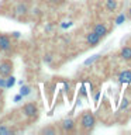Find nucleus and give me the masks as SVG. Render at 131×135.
<instances>
[{
  "label": "nucleus",
  "mask_w": 131,
  "mask_h": 135,
  "mask_svg": "<svg viewBox=\"0 0 131 135\" xmlns=\"http://www.w3.org/2000/svg\"><path fill=\"white\" fill-rule=\"evenodd\" d=\"M13 72V63L8 59H4V61L0 62V76H8L11 75Z\"/></svg>",
  "instance_id": "20e7f679"
},
{
  "label": "nucleus",
  "mask_w": 131,
  "mask_h": 135,
  "mask_svg": "<svg viewBox=\"0 0 131 135\" xmlns=\"http://www.w3.org/2000/svg\"><path fill=\"white\" fill-rule=\"evenodd\" d=\"M23 114L28 118H34L38 115V107L35 103H25L23 107Z\"/></svg>",
  "instance_id": "f03ea898"
},
{
  "label": "nucleus",
  "mask_w": 131,
  "mask_h": 135,
  "mask_svg": "<svg viewBox=\"0 0 131 135\" xmlns=\"http://www.w3.org/2000/svg\"><path fill=\"white\" fill-rule=\"evenodd\" d=\"M99 96H100V93H96V96H95V100H96V101L99 100Z\"/></svg>",
  "instance_id": "a878e982"
},
{
  "label": "nucleus",
  "mask_w": 131,
  "mask_h": 135,
  "mask_svg": "<svg viewBox=\"0 0 131 135\" xmlns=\"http://www.w3.org/2000/svg\"><path fill=\"white\" fill-rule=\"evenodd\" d=\"M11 48V38L6 35V34H0V51L2 52H7Z\"/></svg>",
  "instance_id": "39448f33"
},
{
  "label": "nucleus",
  "mask_w": 131,
  "mask_h": 135,
  "mask_svg": "<svg viewBox=\"0 0 131 135\" xmlns=\"http://www.w3.org/2000/svg\"><path fill=\"white\" fill-rule=\"evenodd\" d=\"M16 13L18 16H25L28 13V6L25 3H18L16 6Z\"/></svg>",
  "instance_id": "9b49d317"
},
{
  "label": "nucleus",
  "mask_w": 131,
  "mask_h": 135,
  "mask_svg": "<svg viewBox=\"0 0 131 135\" xmlns=\"http://www.w3.org/2000/svg\"><path fill=\"white\" fill-rule=\"evenodd\" d=\"M72 24H73L72 21H63V23L61 24V28H62V30H66V28L72 27Z\"/></svg>",
  "instance_id": "6ab92c4d"
},
{
  "label": "nucleus",
  "mask_w": 131,
  "mask_h": 135,
  "mask_svg": "<svg viewBox=\"0 0 131 135\" xmlns=\"http://www.w3.org/2000/svg\"><path fill=\"white\" fill-rule=\"evenodd\" d=\"M130 105V100L127 99V97H124V99L121 100V104H120V110H127Z\"/></svg>",
  "instance_id": "f3484780"
},
{
  "label": "nucleus",
  "mask_w": 131,
  "mask_h": 135,
  "mask_svg": "<svg viewBox=\"0 0 131 135\" xmlns=\"http://www.w3.org/2000/svg\"><path fill=\"white\" fill-rule=\"evenodd\" d=\"M125 18H127L125 14H123V13H121V14L117 16V18H116V21H114V23H116V25H121V24L125 21Z\"/></svg>",
  "instance_id": "dca6fc26"
},
{
  "label": "nucleus",
  "mask_w": 131,
  "mask_h": 135,
  "mask_svg": "<svg viewBox=\"0 0 131 135\" xmlns=\"http://www.w3.org/2000/svg\"><path fill=\"white\" fill-rule=\"evenodd\" d=\"M11 38L20 40V38H21V32H20V31H13V32H11Z\"/></svg>",
  "instance_id": "412c9836"
},
{
  "label": "nucleus",
  "mask_w": 131,
  "mask_h": 135,
  "mask_svg": "<svg viewBox=\"0 0 131 135\" xmlns=\"http://www.w3.org/2000/svg\"><path fill=\"white\" fill-rule=\"evenodd\" d=\"M31 91H32L31 86H28V84H21L20 94L23 96V97H27V96H30V94H31Z\"/></svg>",
  "instance_id": "f8f14e48"
},
{
  "label": "nucleus",
  "mask_w": 131,
  "mask_h": 135,
  "mask_svg": "<svg viewBox=\"0 0 131 135\" xmlns=\"http://www.w3.org/2000/svg\"><path fill=\"white\" fill-rule=\"evenodd\" d=\"M49 3H59V2H62V0H48Z\"/></svg>",
  "instance_id": "393cba45"
},
{
  "label": "nucleus",
  "mask_w": 131,
  "mask_h": 135,
  "mask_svg": "<svg viewBox=\"0 0 131 135\" xmlns=\"http://www.w3.org/2000/svg\"><path fill=\"white\" fill-rule=\"evenodd\" d=\"M23 99H24V97H23V96H21L20 93H18V94H17V96L14 97V103H20V101L23 100Z\"/></svg>",
  "instance_id": "5701e85b"
},
{
  "label": "nucleus",
  "mask_w": 131,
  "mask_h": 135,
  "mask_svg": "<svg viewBox=\"0 0 131 135\" xmlns=\"http://www.w3.org/2000/svg\"><path fill=\"white\" fill-rule=\"evenodd\" d=\"M59 127H61L62 132H73L76 128V122L72 118H65L59 122Z\"/></svg>",
  "instance_id": "7ed1b4c3"
},
{
  "label": "nucleus",
  "mask_w": 131,
  "mask_h": 135,
  "mask_svg": "<svg viewBox=\"0 0 131 135\" xmlns=\"http://www.w3.org/2000/svg\"><path fill=\"white\" fill-rule=\"evenodd\" d=\"M16 84V78L13 75L6 76V89H11Z\"/></svg>",
  "instance_id": "ddd939ff"
},
{
  "label": "nucleus",
  "mask_w": 131,
  "mask_h": 135,
  "mask_svg": "<svg viewBox=\"0 0 131 135\" xmlns=\"http://www.w3.org/2000/svg\"><path fill=\"white\" fill-rule=\"evenodd\" d=\"M99 56H100V55H93L92 58H89V59H86V61H85V66H89V65H92V63L95 62L96 59H99Z\"/></svg>",
  "instance_id": "a211bd4d"
},
{
  "label": "nucleus",
  "mask_w": 131,
  "mask_h": 135,
  "mask_svg": "<svg viewBox=\"0 0 131 135\" xmlns=\"http://www.w3.org/2000/svg\"><path fill=\"white\" fill-rule=\"evenodd\" d=\"M128 16H130V18H131V6H130V10H128Z\"/></svg>",
  "instance_id": "bb28decb"
},
{
  "label": "nucleus",
  "mask_w": 131,
  "mask_h": 135,
  "mask_svg": "<svg viewBox=\"0 0 131 135\" xmlns=\"http://www.w3.org/2000/svg\"><path fill=\"white\" fill-rule=\"evenodd\" d=\"M104 7H106V10H107L109 13H113V11L117 10L118 3H117V0H106Z\"/></svg>",
  "instance_id": "9d476101"
},
{
  "label": "nucleus",
  "mask_w": 131,
  "mask_h": 135,
  "mask_svg": "<svg viewBox=\"0 0 131 135\" xmlns=\"http://www.w3.org/2000/svg\"><path fill=\"white\" fill-rule=\"evenodd\" d=\"M41 134H45V135H55V134H57V128H54V127H45V128L41 129Z\"/></svg>",
  "instance_id": "4468645a"
},
{
  "label": "nucleus",
  "mask_w": 131,
  "mask_h": 135,
  "mask_svg": "<svg viewBox=\"0 0 131 135\" xmlns=\"http://www.w3.org/2000/svg\"><path fill=\"white\" fill-rule=\"evenodd\" d=\"M92 31L96 32L100 38H104V37L109 34V27H107L106 24H103V23H99V24H96L95 27H93Z\"/></svg>",
  "instance_id": "0eeeda50"
},
{
  "label": "nucleus",
  "mask_w": 131,
  "mask_h": 135,
  "mask_svg": "<svg viewBox=\"0 0 131 135\" xmlns=\"http://www.w3.org/2000/svg\"><path fill=\"white\" fill-rule=\"evenodd\" d=\"M0 89H6V76L0 78Z\"/></svg>",
  "instance_id": "aec40b11"
},
{
  "label": "nucleus",
  "mask_w": 131,
  "mask_h": 135,
  "mask_svg": "<svg viewBox=\"0 0 131 135\" xmlns=\"http://www.w3.org/2000/svg\"><path fill=\"white\" fill-rule=\"evenodd\" d=\"M118 82L120 83H131V70H123L118 75Z\"/></svg>",
  "instance_id": "1a4fd4ad"
},
{
  "label": "nucleus",
  "mask_w": 131,
  "mask_h": 135,
  "mask_svg": "<svg viewBox=\"0 0 131 135\" xmlns=\"http://www.w3.org/2000/svg\"><path fill=\"white\" fill-rule=\"evenodd\" d=\"M96 125V117L92 111H83L79 118V127L83 132H90Z\"/></svg>",
  "instance_id": "f257e3e1"
},
{
  "label": "nucleus",
  "mask_w": 131,
  "mask_h": 135,
  "mask_svg": "<svg viewBox=\"0 0 131 135\" xmlns=\"http://www.w3.org/2000/svg\"><path fill=\"white\" fill-rule=\"evenodd\" d=\"M118 56H120L124 62H131V46H128V45L123 46V48L120 49Z\"/></svg>",
  "instance_id": "6e6552de"
},
{
  "label": "nucleus",
  "mask_w": 131,
  "mask_h": 135,
  "mask_svg": "<svg viewBox=\"0 0 131 135\" xmlns=\"http://www.w3.org/2000/svg\"><path fill=\"white\" fill-rule=\"evenodd\" d=\"M51 30H52V25H51V24H48V25H46V27H45V31H51Z\"/></svg>",
  "instance_id": "b1692460"
},
{
  "label": "nucleus",
  "mask_w": 131,
  "mask_h": 135,
  "mask_svg": "<svg viewBox=\"0 0 131 135\" xmlns=\"http://www.w3.org/2000/svg\"><path fill=\"white\" fill-rule=\"evenodd\" d=\"M44 62H45V63H51V62H52V55L46 54L45 56H44Z\"/></svg>",
  "instance_id": "4be33fe9"
},
{
  "label": "nucleus",
  "mask_w": 131,
  "mask_h": 135,
  "mask_svg": "<svg viewBox=\"0 0 131 135\" xmlns=\"http://www.w3.org/2000/svg\"><path fill=\"white\" fill-rule=\"evenodd\" d=\"M100 41H101V38L97 35L96 32H93V31H90L86 35V42H87V45L90 46V48H93V46H97L100 44Z\"/></svg>",
  "instance_id": "423d86ee"
},
{
  "label": "nucleus",
  "mask_w": 131,
  "mask_h": 135,
  "mask_svg": "<svg viewBox=\"0 0 131 135\" xmlns=\"http://www.w3.org/2000/svg\"><path fill=\"white\" fill-rule=\"evenodd\" d=\"M13 132H14V131H13L11 128H8V127H6V125H0V135H10Z\"/></svg>",
  "instance_id": "2eb2a0df"
}]
</instances>
